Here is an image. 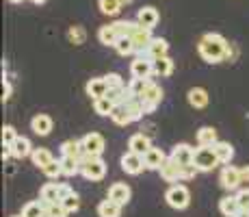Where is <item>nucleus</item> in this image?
<instances>
[{
	"label": "nucleus",
	"instance_id": "dca6fc26",
	"mask_svg": "<svg viewBox=\"0 0 249 217\" xmlns=\"http://www.w3.org/2000/svg\"><path fill=\"white\" fill-rule=\"evenodd\" d=\"M143 161H145V170H154V172H159V170H160V165L167 161V157H165V152H162L160 148H154V146H152L150 150L143 154Z\"/></svg>",
	"mask_w": 249,
	"mask_h": 217
},
{
	"label": "nucleus",
	"instance_id": "4468645a",
	"mask_svg": "<svg viewBox=\"0 0 249 217\" xmlns=\"http://www.w3.org/2000/svg\"><path fill=\"white\" fill-rule=\"evenodd\" d=\"M132 41H135V55H143L147 50V46L152 43V28H145V26H139L135 33H132Z\"/></svg>",
	"mask_w": 249,
	"mask_h": 217
},
{
	"label": "nucleus",
	"instance_id": "58836bf2",
	"mask_svg": "<svg viewBox=\"0 0 249 217\" xmlns=\"http://www.w3.org/2000/svg\"><path fill=\"white\" fill-rule=\"evenodd\" d=\"M22 215L24 217H46V209H44V204H41L39 200H37V202H28V204H24Z\"/></svg>",
	"mask_w": 249,
	"mask_h": 217
},
{
	"label": "nucleus",
	"instance_id": "864d4df0",
	"mask_svg": "<svg viewBox=\"0 0 249 217\" xmlns=\"http://www.w3.org/2000/svg\"><path fill=\"white\" fill-rule=\"evenodd\" d=\"M241 178H243V182H249V165L241 167Z\"/></svg>",
	"mask_w": 249,
	"mask_h": 217
},
{
	"label": "nucleus",
	"instance_id": "c03bdc74",
	"mask_svg": "<svg viewBox=\"0 0 249 217\" xmlns=\"http://www.w3.org/2000/svg\"><path fill=\"white\" fill-rule=\"evenodd\" d=\"M61 204H63V209L68 211V213H76V211L80 209V197H78V194H71L68 197H63Z\"/></svg>",
	"mask_w": 249,
	"mask_h": 217
},
{
	"label": "nucleus",
	"instance_id": "79ce46f5",
	"mask_svg": "<svg viewBox=\"0 0 249 217\" xmlns=\"http://www.w3.org/2000/svg\"><path fill=\"white\" fill-rule=\"evenodd\" d=\"M46 174V178H50V180H54V178H59V176H63V170H61V161H52V163H48V165L41 170Z\"/></svg>",
	"mask_w": 249,
	"mask_h": 217
},
{
	"label": "nucleus",
	"instance_id": "423d86ee",
	"mask_svg": "<svg viewBox=\"0 0 249 217\" xmlns=\"http://www.w3.org/2000/svg\"><path fill=\"white\" fill-rule=\"evenodd\" d=\"M219 182L226 191H236L238 187L243 185V178H241V167H234V165H226L219 174Z\"/></svg>",
	"mask_w": 249,
	"mask_h": 217
},
{
	"label": "nucleus",
	"instance_id": "4be33fe9",
	"mask_svg": "<svg viewBox=\"0 0 249 217\" xmlns=\"http://www.w3.org/2000/svg\"><path fill=\"white\" fill-rule=\"evenodd\" d=\"M108 118H111L117 126H128V124H132V115H130V111H128L126 102L115 104V109L111 111V115H108Z\"/></svg>",
	"mask_w": 249,
	"mask_h": 217
},
{
	"label": "nucleus",
	"instance_id": "37998d69",
	"mask_svg": "<svg viewBox=\"0 0 249 217\" xmlns=\"http://www.w3.org/2000/svg\"><path fill=\"white\" fill-rule=\"evenodd\" d=\"M46 217H68L70 213L63 209V204L61 202H52V204H46Z\"/></svg>",
	"mask_w": 249,
	"mask_h": 217
},
{
	"label": "nucleus",
	"instance_id": "ddd939ff",
	"mask_svg": "<svg viewBox=\"0 0 249 217\" xmlns=\"http://www.w3.org/2000/svg\"><path fill=\"white\" fill-rule=\"evenodd\" d=\"M160 178L165 182H178L182 180V165H178V163L174 161L171 157H167V161L160 165Z\"/></svg>",
	"mask_w": 249,
	"mask_h": 217
},
{
	"label": "nucleus",
	"instance_id": "a19ab883",
	"mask_svg": "<svg viewBox=\"0 0 249 217\" xmlns=\"http://www.w3.org/2000/svg\"><path fill=\"white\" fill-rule=\"evenodd\" d=\"M147 83H150V79H137V76H132V80L128 83V94L139 96V98H141V94H143V89L147 87Z\"/></svg>",
	"mask_w": 249,
	"mask_h": 217
},
{
	"label": "nucleus",
	"instance_id": "cd10ccee",
	"mask_svg": "<svg viewBox=\"0 0 249 217\" xmlns=\"http://www.w3.org/2000/svg\"><path fill=\"white\" fill-rule=\"evenodd\" d=\"M98 215L100 217H122V204H117L115 200L107 197L98 204Z\"/></svg>",
	"mask_w": 249,
	"mask_h": 217
},
{
	"label": "nucleus",
	"instance_id": "49530a36",
	"mask_svg": "<svg viewBox=\"0 0 249 217\" xmlns=\"http://www.w3.org/2000/svg\"><path fill=\"white\" fill-rule=\"evenodd\" d=\"M236 200H238V204H241L243 211H249V187L236 191Z\"/></svg>",
	"mask_w": 249,
	"mask_h": 217
},
{
	"label": "nucleus",
	"instance_id": "20e7f679",
	"mask_svg": "<svg viewBox=\"0 0 249 217\" xmlns=\"http://www.w3.org/2000/svg\"><path fill=\"white\" fill-rule=\"evenodd\" d=\"M165 200H167V204H169L171 209L184 211L186 206L191 204V194H189V189H186L184 185H171L169 189H167V194H165Z\"/></svg>",
	"mask_w": 249,
	"mask_h": 217
},
{
	"label": "nucleus",
	"instance_id": "bf43d9fd",
	"mask_svg": "<svg viewBox=\"0 0 249 217\" xmlns=\"http://www.w3.org/2000/svg\"><path fill=\"white\" fill-rule=\"evenodd\" d=\"M11 217H24V215H11Z\"/></svg>",
	"mask_w": 249,
	"mask_h": 217
},
{
	"label": "nucleus",
	"instance_id": "f8f14e48",
	"mask_svg": "<svg viewBox=\"0 0 249 217\" xmlns=\"http://www.w3.org/2000/svg\"><path fill=\"white\" fill-rule=\"evenodd\" d=\"M193 154H195V148H191L189 143H178V146H174L169 157L174 158L178 165L186 167V165H193Z\"/></svg>",
	"mask_w": 249,
	"mask_h": 217
},
{
	"label": "nucleus",
	"instance_id": "f257e3e1",
	"mask_svg": "<svg viewBox=\"0 0 249 217\" xmlns=\"http://www.w3.org/2000/svg\"><path fill=\"white\" fill-rule=\"evenodd\" d=\"M228 43L230 41L223 35H219V33H206L197 43V52L206 63H210V65L221 63V61H226Z\"/></svg>",
	"mask_w": 249,
	"mask_h": 217
},
{
	"label": "nucleus",
	"instance_id": "bb28decb",
	"mask_svg": "<svg viewBox=\"0 0 249 217\" xmlns=\"http://www.w3.org/2000/svg\"><path fill=\"white\" fill-rule=\"evenodd\" d=\"M33 150L35 148L31 146V141H28L26 137H18L16 141L11 143V152H13V158H26V157H31Z\"/></svg>",
	"mask_w": 249,
	"mask_h": 217
},
{
	"label": "nucleus",
	"instance_id": "f03ea898",
	"mask_svg": "<svg viewBox=\"0 0 249 217\" xmlns=\"http://www.w3.org/2000/svg\"><path fill=\"white\" fill-rule=\"evenodd\" d=\"M80 163H83L80 174H83V178H87V180H102V178L107 176V163H104L100 157L83 154V157H80Z\"/></svg>",
	"mask_w": 249,
	"mask_h": 217
},
{
	"label": "nucleus",
	"instance_id": "f3484780",
	"mask_svg": "<svg viewBox=\"0 0 249 217\" xmlns=\"http://www.w3.org/2000/svg\"><path fill=\"white\" fill-rule=\"evenodd\" d=\"M186 100H189V104L193 109H206L208 107V91L204 89V87H191L189 94H186Z\"/></svg>",
	"mask_w": 249,
	"mask_h": 217
},
{
	"label": "nucleus",
	"instance_id": "5701e85b",
	"mask_svg": "<svg viewBox=\"0 0 249 217\" xmlns=\"http://www.w3.org/2000/svg\"><path fill=\"white\" fill-rule=\"evenodd\" d=\"M171 74H174V59H171L169 55L154 59V76L167 79V76H171Z\"/></svg>",
	"mask_w": 249,
	"mask_h": 217
},
{
	"label": "nucleus",
	"instance_id": "c756f323",
	"mask_svg": "<svg viewBox=\"0 0 249 217\" xmlns=\"http://www.w3.org/2000/svg\"><path fill=\"white\" fill-rule=\"evenodd\" d=\"M61 170H63V176H76V174H80V167H83V163H80V158L76 157H61Z\"/></svg>",
	"mask_w": 249,
	"mask_h": 217
},
{
	"label": "nucleus",
	"instance_id": "c9c22d12",
	"mask_svg": "<svg viewBox=\"0 0 249 217\" xmlns=\"http://www.w3.org/2000/svg\"><path fill=\"white\" fill-rule=\"evenodd\" d=\"M115 50H117V55H122V57H128V55H135V41H132V37L130 35H124V37H119L117 43H115Z\"/></svg>",
	"mask_w": 249,
	"mask_h": 217
},
{
	"label": "nucleus",
	"instance_id": "c85d7f7f",
	"mask_svg": "<svg viewBox=\"0 0 249 217\" xmlns=\"http://www.w3.org/2000/svg\"><path fill=\"white\" fill-rule=\"evenodd\" d=\"M126 107L132 115V122H141L143 115H145V107H143V100L139 96H128L126 98Z\"/></svg>",
	"mask_w": 249,
	"mask_h": 217
},
{
	"label": "nucleus",
	"instance_id": "aec40b11",
	"mask_svg": "<svg viewBox=\"0 0 249 217\" xmlns=\"http://www.w3.org/2000/svg\"><path fill=\"white\" fill-rule=\"evenodd\" d=\"M87 96L91 100H98V98H102V96H107V91H108V83H107V79H91L89 83H87Z\"/></svg>",
	"mask_w": 249,
	"mask_h": 217
},
{
	"label": "nucleus",
	"instance_id": "0eeeda50",
	"mask_svg": "<svg viewBox=\"0 0 249 217\" xmlns=\"http://www.w3.org/2000/svg\"><path fill=\"white\" fill-rule=\"evenodd\" d=\"M130 74L137 79H150L154 76V59L150 57H135V61L130 63Z\"/></svg>",
	"mask_w": 249,
	"mask_h": 217
},
{
	"label": "nucleus",
	"instance_id": "72a5a7b5",
	"mask_svg": "<svg viewBox=\"0 0 249 217\" xmlns=\"http://www.w3.org/2000/svg\"><path fill=\"white\" fill-rule=\"evenodd\" d=\"M122 7H124L122 0H98V9L104 13V16L115 18L119 11H122Z\"/></svg>",
	"mask_w": 249,
	"mask_h": 217
},
{
	"label": "nucleus",
	"instance_id": "393cba45",
	"mask_svg": "<svg viewBox=\"0 0 249 217\" xmlns=\"http://www.w3.org/2000/svg\"><path fill=\"white\" fill-rule=\"evenodd\" d=\"M213 150H214V154H217V158H219L221 165H230V161L234 158V148H232L230 141H217L213 146Z\"/></svg>",
	"mask_w": 249,
	"mask_h": 217
},
{
	"label": "nucleus",
	"instance_id": "ea45409f",
	"mask_svg": "<svg viewBox=\"0 0 249 217\" xmlns=\"http://www.w3.org/2000/svg\"><path fill=\"white\" fill-rule=\"evenodd\" d=\"M107 96L113 100L115 104L126 102V98L130 96V94H128V85H124V87H111V89L107 91Z\"/></svg>",
	"mask_w": 249,
	"mask_h": 217
},
{
	"label": "nucleus",
	"instance_id": "de8ad7c7",
	"mask_svg": "<svg viewBox=\"0 0 249 217\" xmlns=\"http://www.w3.org/2000/svg\"><path fill=\"white\" fill-rule=\"evenodd\" d=\"M104 79H107V83H108V89H111V87H124V79L117 72H111V74H107Z\"/></svg>",
	"mask_w": 249,
	"mask_h": 217
},
{
	"label": "nucleus",
	"instance_id": "b1692460",
	"mask_svg": "<svg viewBox=\"0 0 249 217\" xmlns=\"http://www.w3.org/2000/svg\"><path fill=\"white\" fill-rule=\"evenodd\" d=\"M219 211H221L223 217H236L238 211H241V204H238L236 196H226L219 200Z\"/></svg>",
	"mask_w": 249,
	"mask_h": 217
},
{
	"label": "nucleus",
	"instance_id": "2f4dec72",
	"mask_svg": "<svg viewBox=\"0 0 249 217\" xmlns=\"http://www.w3.org/2000/svg\"><path fill=\"white\" fill-rule=\"evenodd\" d=\"M31 158H33V165H37L39 170H44L48 163L54 161V154L48 150V148H35L33 154H31Z\"/></svg>",
	"mask_w": 249,
	"mask_h": 217
},
{
	"label": "nucleus",
	"instance_id": "39448f33",
	"mask_svg": "<svg viewBox=\"0 0 249 217\" xmlns=\"http://www.w3.org/2000/svg\"><path fill=\"white\" fill-rule=\"evenodd\" d=\"M162 89L159 85L154 83V80H150V83H147V87L145 89H143V94H141V100H143V107H145V113H152V111H154L156 107H159V104L162 102Z\"/></svg>",
	"mask_w": 249,
	"mask_h": 217
},
{
	"label": "nucleus",
	"instance_id": "3c124183",
	"mask_svg": "<svg viewBox=\"0 0 249 217\" xmlns=\"http://www.w3.org/2000/svg\"><path fill=\"white\" fill-rule=\"evenodd\" d=\"M71 194H74V189H71L68 182H59V196H61V200H63V197H68V196H71Z\"/></svg>",
	"mask_w": 249,
	"mask_h": 217
},
{
	"label": "nucleus",
	"instance_id": "2eb2a0df",
	"mask_svg": "<svg viewBox=\"0 0 249 217\" xmlns=\"http://www.w3.org/2000/svg\"><path fill=\"white\" fill-rule=\"evenodd\" d=\"M130 196H132V191L126 182H113V185L108 187V197L122 206H126L128 202H130Z\"/></svg>",
	"mask_w": 249,
	"mask_h": 217
},
{
	"label": "nucleus",
	"instance_id": "5fc2aeb1",
	"mask_svg": "<svg viewBox=\"0 0 249 217\" xmlns=\"http://www.w3.org/2000/svg\"><path fill=\"white\" fill-rule=\"evenodd\" d=\"M236 217H249V211H243V209H241V211H238V215H236Z\"/></svg>",
	"mask_w": 249,
	"mask_h": 217
},
{
	"label": "nucleus",
	"instance_id": "4d7b16f0",
	"mask_svg": "<svg viewBox=\"0 0 249 217\" xmlns=\"http://www.w3.org/2000/svg\"><path fill=\"white\" fill-rule=\"evenodd\" d=\"M122 2H124V4H132V2H135V0H122Z\"/></svg>",
	"mask_w": 249,
	"mask_h": 217
},
{
	"label": "nucleus",
	"instance_id": "13d9d810",
	"mask_svg": "<svg viewBox=\"0 0 249 217\" xmlns=\"http://www.w3.org/2000/svg\"><path fill=\"white\" fill-rule=\"evenodd\" d=\"M9 2H13V4H18V2H24V0H9Z\"/></svg>",
	"mask_w": 249,
	"mask_h": 217
},
{
	"label": "nucleus",
	"instance_id": "8fccbe9b",
	"mask_svg": "<svg viewBox=\"0 0 249 217\" xmlns=\"http://www.w3.org/2000/svg\"><path fill=\"white\" fill-rule=\"evenodd\" d=\"M11 83H9V79H2V102H7L9 98H11Z\"/></svg>",
	"mask_w": 249,
	"mask_h": 217
},
{
	"label": "nucleus",
	"instance_id": "a211bd4d",
	"mask_svg": "<svg viewBox=\"0 0 249 217\" xmlns=\"http://www.w3.org/2000/svg\"><path fill=\"white\" fill-rule=\"evenodd\" d=\"M169 52V41L162 39V37H154L152 43L147 46V50L139 57H150V59H159V57H165Z\"/></svg>",
	"mask_w": 249,
	"mask_h": 217
},
{
	"label": "nucleus",
	"instance_id": "4c0bfd02",
	"mask_svg": "<svg viewBox=\"0 0 249 217\" xmlns=\"http://www.w3.org/2000/svg\"><path fill=\"white\" fill-rule=\"evenodd\" d=\"M113 26H115V31L119 33V37H124V35H132L141 24L137 20H117V22H113Z\"/></svg>",
	"mask_w": 249,
	"mask_h": 217
},
{
	"label": "nucleus",
	"instance_id": "9b49d317",
	"mask_svg": "<svg viewBox=\"0 0 249 217\" xmlns=\"http://www.w3.org/2000/svg\"><path fill=\"white\" fill-rule=\"evenodd\" d=\"M137 22L141 24V26L152 28V31H154V28L159 26V22H160V13L156 11L154 7H150V4H147V7H141L137 11Z\"/></svg>",
	"mask_w": 249,
	"mask_h": 217
},
{
	"label": "nucleus",
	"instance_id": "f704fd0d",
	"mask_svg": "<svg viewBox=\"0 0 249 217\" xmlns=\"http://www.w3.org/2000/svg\"><path fill=\"white\" fill-rule=\"evenodd\" d=\"M115 109V102L108 96H102V98H98V100H93V111L98 115H102V118H108L111 115V111Z\"/></svg>",
	"mask_w": 249,
	"mask_h": 217
},
{
	"label": "nucleus",
	"instance_id": "1a4fd4ad",
	"mask_svg": "<svg viewBox=\"0 0 249 217\" xmlns=\"http://www.w3.org/2000/svg\"><path fill=\"white\" fill-rule=\"evenodd\" d=\"M122 170L126 172V174H130V176H139V174L145 170V161H143L141 154L128 150L122 157Z\"/></svg>",
	"mask_w": 249,
	"mask_h": 217
},
{
	"label": "nucleus",
	"instance_id": "7c9ffc66",
	"mask_svg": "<svg viewBox=\"0 0 249 217\" xmlns=\"http://www.w3.org/2000/svg\"><path fill=\"white\" fill-rule=\"evenodd\" d=\"M98 39L102 46H115L119 39V33L115 31V26L113 24H107V26H100V31H98Z\"/></svg>",
	"mask_w": 249,
	"mask_h": 217
},
{
	"label": "nucleus",
	"instance_id": "603ef678",
	"mask_svg": "<svg viewBox=\"0 0 249 217\" xmlns=\"http://www.w3.org/2000/svg\"><path fill=\"white\" fill-rule=\"evenodd\" d=\"M238 57V50L232 46V43H228V50H226V61H234Z\"/></svg>",
	"mask_w": 249,
	"mask_h": 217
},
{
	"label": "nucleus",
	"instance_id": "a18cd8bd",
	"mask_svg": "<svg viewBox=\"0 0 249 217\" xmlns=\"http://www.w3.org/2000/svg\"><path fill=\"white\" fill-rule=\"evenodd\" d=\"M18 137H20V135L16 133V128H13L11 124H4L2 126V146H11Z\"/></svg>",
	"mask_w": 249,
	"mask_h": 217
},
{
	"label": "nucleus",
	"instance_id": "7ed1b4c3",
	"mask_svg": "<svg viewBox=\"0 0 249 217\" xmlns=\"http://www.w3.org/2000/svg\"><path fill=\"white\" fill-rule=\"evenodd\" d=\"M193 165L197 167L199 172H210L219 165V158L214 154L213 146H199L195 148V154H193Z\"/></svg>",
	"mask_w": 249,
	"mask_h": 217
},
{
	"label": "nucleus",
	"instance_id": "a878e982",
	"mask_svg": "<svg viewBox=\"0 0 249 217\" xmlns=\"http://www.w3.org/2000/svg\"><path fill=\"white\" fill-rule=\"evenodd\" d=\"M59 150H61V157H76V158H80L85 154L83 141H80V139H68V141L61 143Z\"/></svg>",
	"mask_w": 249,
	"mask_h": 217
},
{
	"label": "nucleus",
	"instance_id": "412c9836",
	"mask_svg": "<svg viewBox=\"0 0 249 217\" xmlns=\"http://www.w3.org/2000/svg\"><path fill=\"white\" fill-rule=\"evenodd\" d=\"M39 202L41 204H52V202H61L59 196V182H46L39 191Z\"/></svg>",
	"mask_w": 249,
	"mask_h": 217
},
{
	"label": "nucleus",
	"instance_id": "09e8293b",
	"mask_svg": "<svg viewBox=\"0 0 249 217\" xmlns=\"http://www.w3.org/2000/svg\"><path fill=\"white\" fill-rule=\"evenodd\" d=\"M199 170L195 165H186L182 167V180H191V178H195V174H197Z\"/></svg>",
	"mask_w": 249,
	"mask_h": 217
},
{
	"label": "nucleus",
	"instance_id": "6e6552de",
	"mask_svg": "<svg viewBox=\"0 0 249 217\" xmlns=\"http://www.w3.org/2000/svg\"><path fill=\"white\" fill-rule=\"evenodd\" d=\"M80 141H83L85 154H89V157H102L104 148H107V143H104V137H102L100 133H89V135H85Z\"/></svg>",
	"mask_w": 249,
	"mask_h": 217
},
{
	"label": "nucleus",
	"instance_id": "473e14b6",
	"mask_svg": "<svg viewBox=\"0 0 249 217\" xmlns=\"http://www.w3.org/2000/svg\"><path fill=\"white\" fill-rule=\"evenodd\" d=\"M217 141H219L217 130H214L213 126H202L197 130V143L199 146H214Z\"/></svg>",
	"mask_w": 249,
	"mask_h": 217
},
{
	"label": "nucleus",
	"instance_id": "6ab92c4d",
	"mask_svg": "<svg viewBox=\"0 0 249 217\" xmlns=\"http://www.w3.org/2000/svg\"><path fill=\"white\" fill-rule=\"evenodd\" d=\"M152 148V141H150V137L147 135H143V133H137V135H132L130 137V141H128V150L130 152H137V154H145L147 150Z\"/></svg>",
	"mask_w": 249,
	"mask_h": 217
},
{
	"label": "nucleus",
	"instance_id": "e433bc0d",
	"mask_svg": "<svg viewBox=\"0 0 249 217\" xmlns=\"http://www.w3.org/2000/svg\"><path fill=\"white\" fill-rule=\"evenodd\" d=\"M68 39H70V43H74V46H83V43L87 41V31H85L83 26H78V24H74V26L68 28Z\"/></svg>",
	"mask_w": 249,
	"mask_h": 217
},
{
	"label": "nucleus",
	"instance_id": "6e6d98bb",
	"mask_svg": "<svg viewBox=\"0 0 249 217\" xmlns=\"http://www.w3.org/2000/svg\"><path fill=\"white\" fill-rule=\"evenodd\" d=\"M31 2H33V4H44L46 0H31Z\"/></svg>",
	"mask_w": 249,
	"mask_h": 217
},
{
	"label": "nucleus",
	"instance_id": "9d476101",
	"mask_svg": "<svg viewBox=\"0 0 249 217\" xmlns=\"http://www.w3.org/2000/svg\"><path fill=\"white\" fill-rule=\"evenodd\" d=\"M52 126H54V122H52V118L46 113H37L35 118L31 119V130L37 137H48V135L52 133Z\"/></svg>",
	"mask_w": 249,
	"mask_h": 217
}]
</instances>
